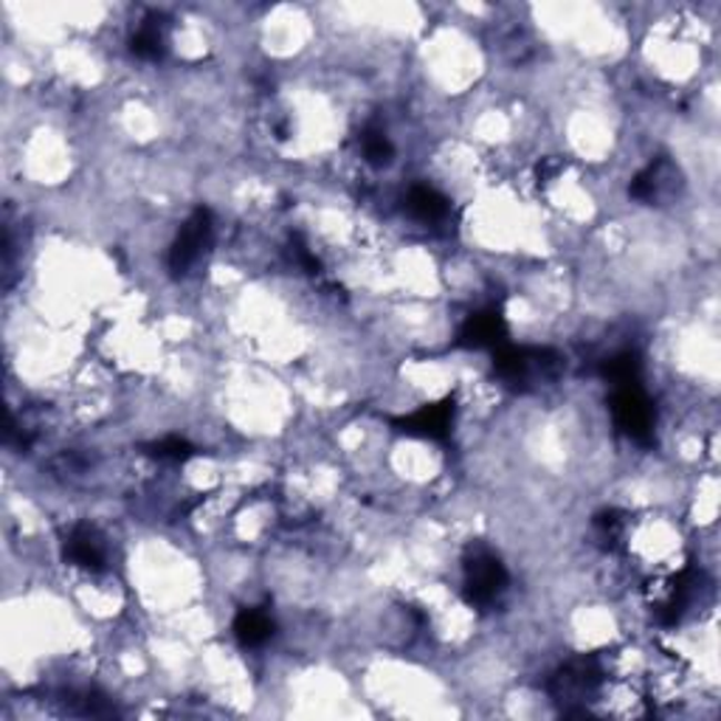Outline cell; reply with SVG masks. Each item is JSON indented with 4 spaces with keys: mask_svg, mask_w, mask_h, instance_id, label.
Returning a JSON list of instances; mask_svg holds the SVG:
<instances>
[{
    "mask_svg": "<svg viewBox=\"0 0 721 721\" xmlns=\"http://www.w3.org/2000/svg\"><path fill=\"white\" fill-rule=\"evenodd\" d=\"M640 373H642V360L634 349H623V353L600 360V375H603L609 384H615V389H618V386L640 384Z\"/></svg>",
    "mask_w": 721,
    "mask_h": 721,
    "instance_id": "obj_14",
    "label": "cell"
},
{
    "mask_svg": "<svg viewBox=\"0 0 721 721\" xmlns=\"http://www.w3.org/2000/svg\"><path fill=\"white\" fill-rule=\"evenodd\" d=\"M699 581H702V572H699L697 567H684L682 572L673 578L671 595H668V600L662 603V609H660L662 626H673L682 620V615L688 611V606H691L693 598H697Z\"/></svg>",
    "mask_w": 721,
    "mask_h": 721,
    "instance_id": "obj_10",
    "label": "cell"
},
{
    "mask_svg": "<svg viewBox=\"0 0 721 721\" xmlns=\"http://www.w3.org/2000/svg\"><path fill=\"white\" fill-rule=\"evenodd\" d=\"M623 527L626 521L618 510H606V514L595 516V530H598V538L609 550H615L620 538H623Z\"/></svg>",
    "mask_w": 721,
    "mask_h": 721,
    "instance_id": "obj_17",
    "label": "cell"
},
{
    "mask_svg": "<svg viewBox=\"0 0 721 721\" xmlns=\"http://www.w3.org/2000/svg\"><path fill=\"white\" fill-rule=\"evenodd\" d=\"M130 51L139 60H161L166 51V18L161 12H150L148 18L141 20V26L135 29V34L130 38Z\"/></svg>",
    "mask_w": 721,
    "mask_h": 721,
    "instance_id": "obj_11",
    "label": "cell"
},
{
    "mask_svg": "<svg viewBox=\"0 0 721 721\" xmlns=\"http://www.w3.org/2000/svg\"><path fill=\"white\" fill-rule=\"evenodd\" d=\"M465 581H463V598L465 603L474 609H488L508 589V569L490 552L488 547L474 545L468 547L463 558Z\"/></svg>",
    "mask_w": 721,
    "mask_h": 721,
    "instance_id": "obj_3",
    "label": "cell"
},
{
    "mask_svg": "<svg viewBox=\"0 0 721 721\" xmlns=\"http://www.w3.org/2000/svg\"><path fill=\"white\" fill-rule=\"evenodd\" d=\"M360 150H364V159L373 166H386L395 159V144L380 128H367L360 133Z\"/></svg>",
    "mask_w": 721,
    "mask_h": 721,
    "instance_id": "obj_15",
    "label": "cell"
},
{
    "mask_svg": "<svg viewBox=\"0 0 721 721\" xmlns=\"http://www.w3.org/2000/svg\"><path fill=\"white\" fill-rule=\"evenodd\" d=\"M603 679L606 673L598 657H578L552 673L547 691L563 713H581L598 697Z\"/></svg>",
    "mask_w": 721,
    "mask_h": 721,
    "instance_id": "obj_2",
    "label": "cell"
},
{
    "mask_svg": "<svg viewBox=\"0 0 721 721\" xmlns=\"http://www.w3.org/2000/svg\"><path fill=\"white\" fill-rule=\"evenodd\" d=\"M144 454L155 459H164V463H186L190 457H195L197 448L192 446L184 437H164L159 443H148L144 446Z\"/></svg>",
    "mask_w": 721,
    "mask_h": 721,
    "instance_id": "obj_16",
    "label": "cell"
},
{
    "mask_svg": "<svg viewBox=\"0 0 721 721\" xmlns=\"http://www.w3.org/2000/svg\"><path fill=\"white\" fill-rule=\"evenodd\" d=\"M611 415L615 423L626 437H631L640 446H651L654 443V423L657 412L648 400L646 392L640 389V384L618 386L611 395Z\"/></svg>",
    "mask_w": 721,
    "mask_h": 721,
    "instance_id": "obj_4",
    "label": "cell"
},
{
    "mask_svg": "<svg viewBox=\"0 0 721 721\" xmlns=\"http://www.w3.org/2000/svg\"><path fill=\"white\" fill-rule=\"evenodd\" d=\"M214 223L212 212L206 206H197L195 212L186 217V223L177 232L175 243L170 245V257H166V265L175 276H184L195 268L197 260L203 257V251L212 245Z\"/></svg>",
    "mask_w": 721,
    "mask_h": 721,
    "instance_id": "obj_5",
    "label": "cell"
},
{
    "mask_svg": "<svg viewBox=\"0 0 721 721\" xmlns=\"http://www.w3.org/2000/svg\"><path fill=\"white\" fill-rule=\"evenodd\" d=\"M294 248H296V257H299V263L305 265L307 274H318V271H322V263L316 260V254H313V251L307 248L299 237H294Z\"/></svg>",
    "mask_w": 721,
    "mask_h": 721,
    "instance_id": "obj_18",
    "label": "cell"
},
{
    "mask_svg": "<svg viewBox=\"0 0 721 721\" xmlns=\"http://www.w3.org/2000/svg\"><path fill=\"white\" fill-rule=\"evenodd\" d=\"M501 344H508V322L499 307H488V311L468 316L457 333V347L496 349Z\"/></svg>",
    "mask_w": 721,
    "mask_h": 721,
    "instance_id": "obj_8",
    "label": "cell"
},
{
    "mask_svg": "<svg viewBox=\"0 0 721 721\" xmlns=\"http://www.w3.org/2000/svg\"><path fill=\"white\" fill-rule=\"evenodd\" d=\"M406 209L417 221L437 223L448 214V197L431 190V186H412L409 195H406Z\"/></svg>",
    "mask_w": 721,
    "mask_h": 721,
    "instance_id": "obj_13",
    "label": "cell"
},
{
    "mask_svg": "<svg viewBox=\"0 0 721 721\" xmlns=\"http://www.w3.org/2000/svg\"><path fill=\"white\" fill-rule=\"evenodd\" d=\"M65 561L74 567L88 569V572H104L108 569V545H104L102 532L93 525H77L65 536Z\"/></svg>",
    "mask_w": 721,
    "mask_h": 721,
    "instance_id": "obj_9",
    "label": "cell"
},
{
    "mask_svg": "<svg viewBox=\"0 0 721 721\" xmlns=\"http://www.w3.org/2000/svg\"><path fill=\"white\" fill-rule=\"evenodd\" d=\"M274 618L265 609H243L234 618V637L243 648H260L274 637Z\"/></svg>",
    "mask_w": 721,
    "mask_h": 721,
    "instance_id": "obj_12",
    "label": "cell"
},
{
    "mask_svg": "<svg viewBox=\"0 0 721 721\" xmlns=\"http://www.w3.org/2000/svg\"><path fill=\"white\" fill-rule=\"evenodd\" d=\"M679 190H682V175H679L677 164L671 159H666V155H660L646 170L637 172L629 186V195L634 201L648 203V206H657V203L671 201Z\"/></svg>",
    "mask_w": 721,
    "mask_h": 721,
    "instance_id": "obj_6",
    "label": "cell"
},
{
    "mask_svg": "<svg viewBox=\"0 0 721 721\" xmlns=\"http://www.w3.org/2000/svg\"><path fill=\"white\" fill-rule=\"evenodd\" d=\"M494 369L505 384L532 386L552 380L561 369V355L547 347H516L501 344L494 349Z\"/></svg>",
    "mask_w": 721,
    "mask_h": 721,
    "instance_id": "obj_1",
    "label": "cell"
},
{
    "mask_svg": "<svg viewBox=\"0 0 721 721\" xmlns=\"http://www.w3.org/2000/svg\"><path fill=\"white\" fill-rule=\"evenodd\" d=\"M454 415H457L454 398H443L437 404L420 406V409L406 417H392V426L398 428L400 435L423 437V440H448Z\"/></svg>",
    "mask_w": 721,
    "mask_h": 721,
    "instance_id": "obj_7",
    "label": "cell"
}]
</instances>
